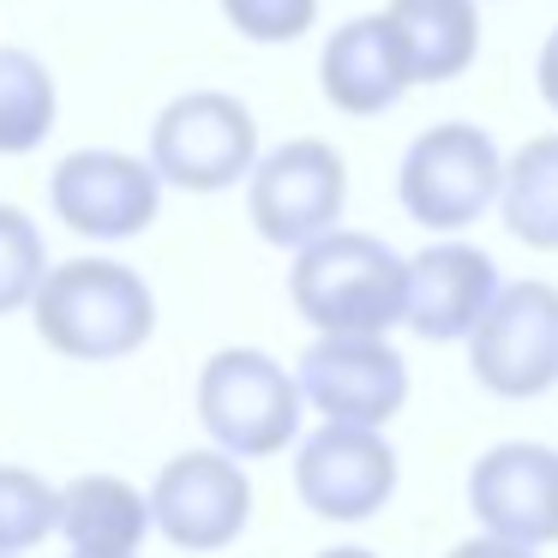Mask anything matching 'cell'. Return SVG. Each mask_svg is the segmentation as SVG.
Listing matches in <instances>:
<instances>
[{"label":"cell","instance_id":"cell-1","mask_svg":"<svg viewBox=\"0 0 558 558\" xmlns=\"http://www.w3.org/2000/svg\"><path fill=\"white\" fill-rule=\"evenodd\" d=\"M289 301L318 337H385L409 325V258H397L378 234H325L294 253Z\"/></svg>","mask_w":558,"mask_h":558},{"label":"cell","instance_id":"cell-2","mask_svg":"<svg viewBox=\"0 0 558 558\" xmlns=\"http://www.w3.org/2000/svg\"><path fill=\"white\" fill-rule=\"evenodd\" d=\"M37 330L66 361H121L157 330L150 282L114 258H73L37 294Z\"/></svg>","mask_w":558,"mask_h":558},{"label":"cell","instance_id":"cell-3","mask_svg":"<svg viewBox=\"0 0 558 558\" xmlns=\"http://www.w3.org/2000/svg\"><path fill=\"white\" fill-rule=\"evenodd\" d=\"M505 174L510 162L498 157V145L469 121H445L426 126L397 169V198L421 229L457 234L469 222L486 217V205L505 198Z\"/></svg>","mask_w":558,"mask_h":558},{"label":"cell","instance_id":"cell-4","mask_svg":"<svg viewBox=\"0 0 558 558\" xmlns=\"http://www.w3.org/2000/svg\"><path fill=\"white\" fill-rule=\"evenodd\" d=\"M301 378L265 349H222L198 373V421L229 457H277L301 433Z\"/></svg>","mask_w":558,"mask_h":558},{"label":"cell","instance_id":"cell-5","mask_svg":"<svg viewBox=\"0 0 558 558\" xmlns=\"http://www.w3.org/2000/svg\"><path fill=\"white\" fill-rule=\"evenodd\" d=\"M253 114L229 90H186L150 126V169L181 193H222L258 169Z\"/></svg>","mask_w":558,"mask_h":558},{"label":"cell","instance_id":"cell-6","mask_svg":"<svg viewBox=\"0 0 558 558\" xmlns=\"http://www.w3.org/2000/svg\"><path fill=\"white\" fill-rule=\"evenodd\" d=\"M342 198H349V169L325 138H289L270 157H258V169L246 174L253 229L289 253H306L313 241L337 234Z\"/></svg>","mask_w":558,"mask_h":558},{"label":"cell","instance_id":"cell-7","mask_svg":"<svg viewBox=\"0 0 558 558\" xmlns=\"http://www.w3.org/2000/svg\"><path fill=\"white\" fill-rule=\"evenodd\" d=\"M469 366L493 397L529 402L558 378V289L505 282L493 313L469 337Z\"/></svg>","mask_w":558,"mask_h":558},{"label":"cell","instance_id":"cell-8","mask_svg":"<svg viewBox=\"0 0 558 558\" xmlns=\"http://www.w3.org/2000/svg\"><path fill=\"white\" fill-rule=\"evenodd\" d=\"M253 517V481L229 450H186L150 486V522L181 553H222Z\"/></svg>","mask_w":558,"mask_h":558},{"label":"cell","instance_id":"cell-9","mask_svg":"<svg viewBox=\"0 0 558 558\" xmlns=\"http://www.w3.org/2000/svg\"><path fill=\"white\" fill-rule=\"evenodd\" d=\"M301 397L330 426H385L409 402V366L385 337H318L301 361Z\"/></svg>","mask_w":558,"mask_h":558},{"label":"cell","instance_id":"cell-10","mask_svg":"<svg viewBox=\"0 0 558 558\" xmlns=\"http://www.w3.org/2000/svg\"><path fill=\"white\" fill-rule=\"evenodd\" d=\"M294 493L325 522H366L397 493V450L373 426H318L294 457Z\"/></svg>","mask_w":558,"mask_h":558},{"label":"cell","instance_id":"cell-11","mask_svg":"<svg viewBox=\"0 0 558 558\" xmlns=\"http://www.w3.org/2000/svg\"><path fill=\"white\" fill-rule=\"evenodd\" d=\"M162 174L121 150H73L49 174V205L66 229L90 241H126L157 217Z\"/></svg>","mask_w":558,"mask_h":558},{"label":"cell","instance_id":"cell-12","mask_svg":"<svg viewBox=\"0 0 558 558\" xmlns=\"http://www.w3.org/2000/svg\"><path fill=\"white\" fill-rule=\"evenodd\" d=\"M469 505L486 534L517 546L558 541V450L546 445H493L469 474Z\"/></svg>","mask_w":558,"mask_h":558},{"label":"cell","instance_id":"cell-13","mask_svg":"<svg viewBox=\"0 0 558 558\" xmlns=\"http://www.w3.org/2000/svg\"><path fill=\"white\" fill-rule=\"evenodd\" d=\"M498 270L481 246L469 241H438L409 258V330L426 342L474 337L481 318L498 301Z\"/></svg>","mask_w":558,"mask_h":558},{"label":"cell","instance_id":"cell-14","mask_svg":"<svg viewBox=\"0 0 558 558\" xmlns=\"http://www.w3.org/2000/svg\"><path fill=\"white\" fill-rule=\"evenodd\" d=\"M318 78H325V97L342 114H385L414 85L402 37L385 13L349 19L342 31H330L325 54H318Z\"/></svg>","mask_w":558,"mask_h":558},{"label":"cell","instance_id":"cell-15","mask_svg":"<svg viewBox=\"0 0 558 558\" xmlns=\"http://www.w3.org/2000/svg\"><path fill=\"white\" fill-rule=\"evenodd\" d=\"M150 529V498L114 474H78L61 486V534L73 558H133Z\"/></svg>","mask_w":558,"mask_h":558},{"label":"cell","instance_id":"cell-16","mask_svg":"<svg viewBox=\"0 0 558 558\" xmlns=\"http://www.w3.org/2000/svg\"><path fill=\"white\" fill-rule=\"evenodd\" d=\"M385 19L397 25V37H402V54H409L414 85H438V78L469 73L474 49H481L474 0H390Z\"/></svg>","mask_w":558,"mask_h":558},{"label":"cell","instance_id":"cell-17","mask_svg":"<svg viewBox=\"0 0 558 558\" xmlns=\"http://www.w3.org/2000/svg\"><path fill=\"white\" fill-rule=\"evenodd\" d=\"M505 229L517 234L522 246H541V253H558V133L534 138L510 157L505 174Z\"/></svg>","mask_w":558,"mask_h":558},{"label":"cell","instance_id":"cell-18","mask_svg":"<svg viewBox=\"0 0 558 558\" xmlns=\"http://www.w3.org/2000/svg\"><path fill=\"white\" fill-rule=\"evenodd\" d=\"M54 126V78L37 54L0 49V150L25 157Z\"/></svg>","mask_w":558,"mask_h":558},{"label":"cell","instance_id":"cell-19","mask_svg":"<svg viewBox=\"0 0 558 558\" xmlns=\"http://www.w3.org/2000/svg\"><path fill=\"white\" fill-rule=\"evenodd\" d=\"M61 529V493L31 469H0V553L19 558Z\"/></svg>","mask_w":558,"mask_h":558},{"label":"cell","instance_id":"cell-20","mask_svg":"<svg viewBox=\"0 0 558 558\" xmlns=\"http://www.w3.org/2000/svg\"><path fill=\"white\" fill-rule=\"evenodd\" d=\"M43 282H49V253H43L37 222L25 210L0 205V318L19 306H37Z\"/></svg>","mask_w":558,"mask_h":558},{"label":"cell","instance_id":"cell-21","mask_svg":"<svg viewBox=\"0 0 558 558\" xmlns=\"http://www.w3.org/2000/svg\"><path fill=\"white\" fill-rule=\"evenodd\" d=\"M222 13L253 43H294L301 31H313L318 0H222Z\"/></svg>","mask_w":558,"mask_h":558},{"label":"cell","instance_id":"cell-22","mask_svg":"<svg viewBox=\"0 0 558 558\" xmlns=\"http://www.w3.org/2000/svg\"><path fill=\"white\" fill-rule=\"evenodd\" d=\"M450 558H534V546H517V541H498V534H481V541H462Z\"/></svg>","mask_w":558,"mask_h":558},{"label":"cell","instance_id":"cell-23","mask_svg":"<svg viewBox=\"0 0 558 558\" xmlns=\"http://www.w3.org/2000/svg\"><path fill=\"white\" fill-rule=\"evenodd\" d=\"M534 73H541V97L558 109V31L546 37V49H541V66H534Z\"/></svg>","mask_w":558,"mask_h":558},{"label":"cell","instance_id":"cell-24","mask_svg":"<svg viewBox=\"0 0 558 558\" xmlns=\"http://www.w3.org/2000/svg\"><path fill=\"white\" fill-rule=\"evenodd\" d=\"M318 558H378V553H366V546H330V553H318Z\"/></svg>","mask_w":558,"mask_h":558},{"label":"cell","instance_id":"cell-25","mask_svg":"<svg viewBox=\"0 0 558 558\" xmlns=\"http://www.w3.org/2000/svg\"><path fill=\"white\" fill-rule=\"evenodd\" d=\"M0 558H7V553H0Z\"/></svg>","mask_w":558,"mask_h":558}]
</instances>
